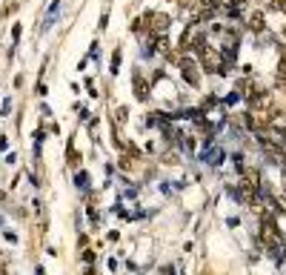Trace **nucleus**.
Masks as SVG:
<instances>
[{"label":"nucleus","instance_id":"7ed1b4c3","mask_svg":"<svg viewBox=\"0 0 286 275\" xmlns=\"http://www.w3.org/2000/svg\"><path fill=\"white\" fill-rule=\"evenodd\" d=\"M143 23H146L149 35H163V32L169 29V15H163V12H149V15L143 17Z\"/></svg>","mask_w":286,"mask_h":275},{"label":"nucleus","instance_id":"39448f33","mask_svg":"<svg viewBox=\"0 0 286 275\" xmlns=\"http://www.w3.org/2000/svg\"><path fill=\"white\" fill-rule=\"evenodd\" d=\"M135 95L140 98V101H146V83H143L140 72H135Z\"/></svg>","mask_w":286,"mask_h":275},{"label":"nucleus","instance_id":"1a4fd4ad","mask_svg":"<svg viewBox=\"0 0 286 275\" xmlns=\"http://www.w3.org/2000/svg\"><path fill=\"white\" fill-rule=\"evenodd\" d=\"M275 9H280V12H286V0H275Z\"/></svg>","mask_w":286,"mask_h":275},{"label":"nucleus","instance_id":"20e7f679","mask_svg":"<svg viewBox=\"0 0 286 275\" xmlns=\"http://www.w3.org/2000/svg\"><path fill=\"white\" fill-rule=\"evenodd\" d=\"M180 69H183L186 83H189V86H198V83H200V72H198V66H195L192 60H183V63H180Z\"/></svg>","mask_w":286,"mask_h":275},{"label":"nucleus","instance_id":"0eeeda50","mask_svg":"<svg viewBox=\"0 0 286 275\" xmlns=\"http://www.w3.org/2000/svg\"><path fill=\"white\" fill-rule=\"evenodd\" d=\"M275 83H278V89H286V69H280V72H278Z\"/></svg>","mask_w":286,"mask_h":275},{"label":"nucleus","instance_id":"6e6552de","mask_svg":"<svg viewBox=\"0 0 286 275\" xmlns=\"http://www.w3.org/2000/svg\"><path fill=\"white\" fill-rule=\"evenodd\" d=\"M275 203H278V210H280V212H286V198H278Z\"/></svg>","mask_w":286,"mask_h":275},{"label":"nucleus","instance_id":"423d86ee","mask_svg":"<svg viewBox=\"0 0 286 275\" xmlns=\"http://www.w3.org/2000/svg\"><path fill=\"white\" fill-rule=\"evenodd\" d=\"M249 29L252 32H260V29H264V12H255V15L249 17Z\"/></svg>","mask_w":286,"mask_h":275},{"label":"nucleus","instance_id":"f257e3e1","mask_svg":"<svg viewBox=\"0 0 286 275\" xmlns=\"http://www.w3.org/2000/svg\"><path fill=\"white\" fill-rule=\"evenodd\" d=\"M195 49H198L200 66H203L206 72H223V63H221V58H218V52H214L212 46H209L206 40H203V37L198 40V46H195Z\"/></svg>","mask_w":286,"mask_h":275},{"label":"nucleus","instance_id":"f03ea898","mask_svg":"<svg viewBox=\"0 0 286 275\" xmlns=\"http://www.w3.org/2000/svg\"><path fill=\"white\" fill-rule=\"evenodd\" d=\"M260 241H264V246H269V249H278V246H280L278 224H275L269 215H264V224H260Z\"/></svg>","mask_w":286,"mask_h":275}]
</instances>
